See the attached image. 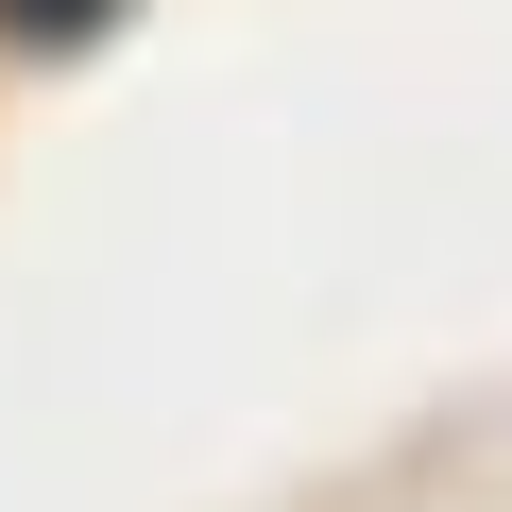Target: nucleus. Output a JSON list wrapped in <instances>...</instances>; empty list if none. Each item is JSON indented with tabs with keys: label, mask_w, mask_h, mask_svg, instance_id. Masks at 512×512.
Instances as JSON below:
<instances>
[{
	"label": "nucleus",
	"mask_w": 512,
	"mask_h": 512,
	"mask_svg": "<svg viewBox=\"0 0 512 512\" xmlns=\"http://www.w3.org/2000/svg\"><path fill=\"white\" fill-rule=\"evenodd\" d=\"M103 18H120V0H0V35H18V52H86Z\"/></svg>",
	"instance_id": "obj_1"
}]
</instances>
